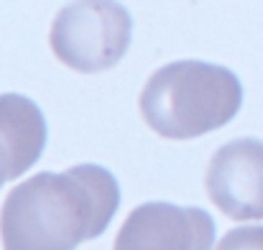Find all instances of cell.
<instances>
[{
  "mask_svg": "<svg viewBox=\"0 0 263 250\" xmlns=\"http://www.w3.org/2000/svg\"><path fill=\"white\" fill-rule=\"evenodd\" d=\"M120 204V186L102 166L36 174L18 184L0 209L3 250H74L105 233Z\"/></svg>",
  "mask_w": 263,
  "mask_h": 250,
  "instance_id": "6da1fadb",
  "label": "cell"
},
{
  "mask_svg": "<svg viewBox=\"0 0 263 250\" xmlns=\"http://www.w3.org/2000/svg\"><path fill=\"white\" fill-rule=\"evenodd\" d=\"M243 102L238 77L207 62H174L161 67L141 92V115L164 138L186 141L222 128Z\"/></svg>",
  "mask_w": 263,
  "mask_h": 250,
  "instance_id": "7a4b0ae2",
  "label": "cell"
},
{
  "mask_svg": "<svg viewBox=\"0 0 263 250\" xmlns=\"http://www.w3.org/2000/svg\"><path fill=\"white\" fill-rule=\"evenodd\" d=\"M133 33V18L118 0H72L51 26L54 56L74 72L95 74L115 67Z\"/></svg>",
  "mask_w": 263,
  "mask_h": 250,
  "instance_id": "3957f363",
  "label": "cell"
},
{
  "mask_svg": "<svg viewBox=\"0 0 263 250\" xmlns=\"http://www.w3.org/2000/svg\"><path fill=\"white\" fill-rule=\"evenodd\" d=\"M215 222L199 207L148 202L123 222L112 250H210Z\"/></svg>",
  "mask_w": 263,
  "mask_h": 250,
  "instance_id": "277c9868",
  "label": "cell"
},
{
  "mask_svg": "<svg viewBox=\"0 0 263 250\" xmlns=\"http://www.w3.org/2000/svg\"><path fill=\"white\" fill-rule=\"evenodd\" d=\"M204 186L230 220H263V143L253 138L225 143L207 166Z\"/></svg>",
  "mask_w": 263,
  "mask_h": 250,
  "instance_id": "5b68a950",
  "label": "cell"
},
{
  "mask_svg": "<svg viewBox=\"0 0 263 250\" xmlns=\"http://www.w3.org/2000/svg\"><path fill=\"white\" fill-rule=\"evenodd\" d=\"M0 143L8 151L13 179L33 166L46 146V120L23 94H0Z\"/></svg>",
  "mask_w": 263,
  "mask_h": 250,
  "instance_id": "8992f818",
  "label": "cell"
},
{
  "mask_svg": "<svg viewBox=\"0 0 263 250\" xmlns=\"http://www.w3.org/2000/svg\"><path fill=\"white\" fill-rule=\"evenodd\" d=\"M217 250H263V227H238L230 230Z\"/></svg>",
  "mask_w": 263,
  "mask_h": 250,
  "instance_id": "52a82bcc",
  "label": "cell"
},
{
  "mask_svg": "<svg viewBox=\"0 0 263 250\" xmlns=\"http://www.w3.org/2000/svg\"><path fill=\"white\" fill-rule=\"evenodd\" d=\"M13 179V171H10V159H8V151L3 148V143H0V186L5 184V181H10Z\"/></svg>",
  "mask_w": 263,
  "mask_h": 250,
  "instance_id": "ba28073f",
  "label": "cell"
}]
</instances>
